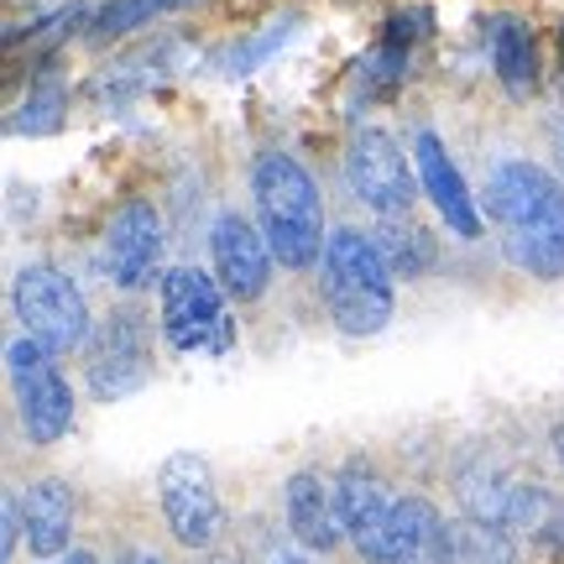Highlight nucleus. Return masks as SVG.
Wrapping results in <instances>:
<instances>
[{"instance_id": "obj_1", "label": "nucleus", "mask_w": 564, "mask_h": 564, "mask_svg": "<svg viewBox=\"0 0 564 564\" xmlns=\"http://www.w3.org/2000/svg\"><path fill=\"white\" fill-rule=\"evenodd\" d=\"M486 215L497 220L507 262L539 282L564 278V183L539 162L507 158L486 178Z\"/></svg>"}, {"instance_id": "obj_2", "label": "nucleus", "mask_w": 564, "mask_h": 564, "mask_svg": "<svg viewBox=\"0 0 564 564\" xmlns=\"http://www.w3.org/2000/svg\"><path fill=\"white\" fill-rule=\"evenodd\" d=\"M251 194H257V220H262L272 257L293 272L319 262L329 236H324L319 183L308 178V167L288 152H262L251 167Z\"/></svg>"}, {"instance_id": "obj_3", "label": "nucleus", "mask_w": 564, "mask_h": 564, "mask_svg": "<svg viewBox=\"0 0 564 564\" xmlns=\"http://www.w3.org/2000/svg\"><path fill=\"white\" fill-rule=\"evenodd\" d=\"M324 303L345 335H377L392 319V267L361 230H329L324 246Z\"/></svg>"}, {"instance_id": "obj_4", "label": "nucleus", "mask_w": 564, "mask_h": 564, "mask_svg": "<svg viewBox=\"0 0 564 564\" xmlns=\"http://www.w3.org/2000/svg\"><path fill=\"white\" fill-rule=\"evenodd\" d=\"M11 303H17V319L26 329V340H37L53 356H68V350H79L89 340V303L74 288V278L58 272V267L47 262L21 267Z\"/></svg>"}, {"instance_id": "obj_5", "label": "nucleus", "mask_w": 564, "mask_h": 564, "mask_svg": "<svg viewBox=\"0 0 564 564\" xmlns=\"http://www.w3.org/2000/svg\"><path fill=\"white\" fill-rule=\"evenodd\" d=\"M225 288L199 267H173L162 278V335L183 356H225L236 345V329L225 319Z\"/></svg>"}, {"instance_id": "obj_6", "label": "nucleus", "mask_w": 564, "mask_h": 564, "mask_svg": "<svg viewBox=\"0 0 564 564\" xmlns=\"http://www.w3.org/2000/svg\"><path fill=\"white\" fill-rule=\"evenodd\" d=\"M158 507L167 533L183 549H209L220 539V491H215V470L204 455L178 449L158 465Z\"/></svg>"}, {"instance_id": "obj_7", "label": "nucleus", "mask_w": 564, "mask_h": 564, "mask_svg": "<svg viewBox=\"0 0 564 564\" xmlns=\"http://www.w3.org/2000/svg\"><path fill=\"white\" fill-rule=\"evenodd\" d=\"M6 366H11V382H17V413L21 429L32 444H58L68 429H74V392L63 382L53 350H42L37 340L21 335L11 350H6Z\"/></svg>"}, {"instance_id": "obj_8", "label": "nucleus", "mask_w": 564, "mask_h": 564, "mask_svg": "<svg viewBox=\"0 0 564 564\" xmlns=\"http://www.w3.org/2000/svg\"><path fill=\"white\" fill-rule=\"evenodd\" d=\"M152 377V340H147V319L131 308H116L100 324V335L89 340V361H84V382L100 403L131 398L141 382Z\"/></svg>"}, {"instance_id": "obj_9", "label": "nucleus", "mask_w": 564, "mask_h": 564, "mask_svg": "<svg viewBox=\"0 0 564 564\" xmlns=\"http://www.w3.org/2000/svg\"><path fill=\"white\" fill-rule=\"evenodd\" d=\"M345 178L356 188V199L366 209H377L382 220L392 215H408L413 204V167H408V152L387 131H356L350 147H345Z\"/></svg>"}, {"instance_id": "obj_10", "label": "nucleus", "mask_w": 564, "mask_h": 564, "mask_svg": "<svg viewBox=\"0 0 564 564\" xmlns=\"http://www.w3.org/2000/svg\"><path fill=\"white\" fill-rule=\"evenodd\" d=\"M209 257H215V278H220L225 299L251 303L267 293V282H272V246H267V236L246 215L225 209L220 220L209 225Z\"/></svg>"}, {"instance_id": "obj_11", "label": "nucleus", "mask_w": 564, "mask_h": 564, "mask_svg": "<svg viewBox=\"0 0 564 564\" xmlns=\"http://www.w3.org/2000/svg\"><path fill=\"white\" fill-rule=\"evenodd\" d=\"M105 262H110V282L126 293L152 288V278L162 272V215L152 204H121L116 220L105 230Z\"/></svg>"}, {"instance_id": "obj_12", "label": "nucleus", "mask_w": 564, "mask_h": 564, "mask_svg": "<svg viewBox=\"0 0 564 564\" xmlns=\"http://www.w3.org/2000/svg\"><path fill=\"white\" fill-rule=\"evenodd\" d=\"M335 507H340V528L345 539L356 544L366 564H387V528H392V497H387L382 476L371 465L350 460L335 481Z\"/></svg>"}, {"instance_id": "obj_13", "label": "nucleus", "mask_w": 564, "mask_h": 564, "mask_svg": "<svg viewBox=\"0 0 564 564\" xmlns=\"http://www.w3.org/2000/svg\"><path fill=\"white\" fill-rule=\"evenodd\" d=\"M413 167H419V183H423V194H429V204L440 209L444 230L460 236V241H476V236H481V209L470 199L455 158L444 152L440 131H419V137H413Z\"/></svg>"}, {"instance_id": "obj_14", "label": "nucleus", "mask_w": 564, "mask_h": 564, "mask_svg": "<svg viewBox=\"0 0 564 564\" xmlns=\"http://www.w3.org/2000/svg\"><path fill=\"white\" fill-rule=\"evenodd\" d=\"M282 518H288V533L299 539L308 554H329L340 544V507H335V486L324 481L319 470H299L282 486Z\"/></svg>"}, {"instance_id": "obj_15", "label": "nucleus", "mask_w": 564, "mask_h": 564, "mask_svg": "<svg viewBox=\"0 0 564 564\" xmlns=\"http://www.w3.org/2000/svg\"><path fill=\"white\" fill-rule=\"evenodd\" d=\"M387 564H455V528L423 497H403L387 528Z\"/></svg>"}, {"instance_id": "obj_16", "label": "nucleus", "mask_w": 564, "mask_h": 564, "mask_svg": "<svg viewBox=\"0 0 564 564\" xmlns=\"http://www.w3.org/2000/svg\"><path fill=\"white\" fill-rule=\"evenodd\" d=\"M21 518H26V544H32V554H42V560L68 554V539H74V491H68L58 476L26 486Z\"/></svg>"}, {"instance_id": "obj_17", "label": "nucleus", "mask_w": 564, "mask_h": 564, "mask_svg": "<svg viewBox=\"0 0 564 564\" xmlns=\"http://www.w3.org/2000/svg\"><path fill=\"white\" fill-rule=\"evenodd\" d=\"M491 68L512 100H528L533 84H539V47L518 17H497L491 21Z\"/></svg>"}, {"instance_id": "obj_18", "label": "nucleus", "mask_w": 564, "mask_h": 564, "mask_svg": "<svg viewBox=\"0 0 564 564\" xmlns=\"http://www.w3.org/2000/svg\"><path fill=\"white\" fill-rule=\"evenodd\" d=\"M518 486H523V481L502 476L497 465H470V470H460V502H465V518L507 528V523H512V502H518Z\"/></svg>"}, {"instance_id": "obj_19", "label": "nucleus", "mask_w": 564, "mask_h": 564, "mask_svg": "<svg viewBox=\"0 0 564 564\" xmlns=\"http://www.w3.org/2000/svg\"><path fill=\"white\" fill-rule=\"evenodd\" d=\"M371 241L382 251V262L392 267V278H419V272H429V262H434V236L419 230V225H408L403 215H392V220L377 225Z\"/></svg>"}, {"instance_id": "obj_20", "label": "nucleus", "mask_w": 564, "mask_h": 564, "mask_svg": "<svg viewBox=\"0 0 564 564\" xmlns=\"http://www.w3.org/2000/svg\"><path fill=\"white\" fill-rule=\"evenodd\" d=\"M293 26H299V17H293V11H288V17H278V21H267L262 32H251V37L230 42L225 53H215V63H209V68H215L220 79H246V74H257V68L278 53L282 42L293 37Z\"/></svg>"}, {"instance_id": "obj_21", "label": "nucleus", "mask_w": 564, "mask_h": 564, "mask_svg": "<svg viewBox=\"0 0 564 564\" xmlns=\"http://www.w3.org/2000/svg\"><path fill=\"white\" fill-rule=\"evenodd\" d=\"M455 528V564H518V549H512V533L497 523H476V518H460Z\"/></svg>"}, {"instance_id": "obj_22", "label": "nucleus", "mask_w": 564, "mask_h": 564, "mask_svg": "<svg viewBox=\"0 0 564 564\" xmlns=\"http://www.w3.org/2000/svg\"><path fill=\"white\" fill-rule=\"evenodd\" d=\"M194 0H105L100 11L89 17V32L95 37H121V32H137V26H152L167 11H183Z\"/></svg>"}, {"instance_id": "obj_23", "label": "nucleus", "mask_w": 564, "mask_h": 564, "mask_svg": "<svg viewBox=\"0 0 564 564\" xmlns=\"http://www.w3.org/2000/svg\"><path fill=\"white\" fill-rule=\"evenodd\" d=\"M63 105H68V89H63L58 79H42L37 89L21 100L17 116H11V131H17V137H47V131H58Z\"/></svg>"}, {"instance_id": "obj_24", "label": "nucleus", "mask_w": 564, "mask_h": 564, "mask_svg": "<svg viewBox=\"0 0 564 564\" xmlns=\"http://www.w3.org/2000/svg\"><path fill=\"white\" fill-rule=\"evenodd\" d=\"M21 523H26V518H21V497H6V507H0V560H11Z\"/></svg>"}, {"instance_id": "obj_25", "label": "nucleus", "mask_w": 564, "mask_h": 564, "mask_svg": "<svg viewBox=\"0 0 564 564\" xmlns=\"http://www.w3.org/2000/svg\"><path fill=\"white\" fill-rule=\"evenodd\" d=\"M121 564H162V560H158V554H126Z\"/></svg>"}, {"instance_id": "obj_26", "label": "nucleus", "mask_w": 564, "mask_h": 564, "mask_svg": "<svg viewBox=\"0 0 564 564\" xmlns=\"http://www.w3.org/2000/svg\"><path fill=\"white\" fill-rule=\"evenodd\" d=\"M63 564H100V560H95V554H79V549H74V554H68Z\"/></svg>"}, {"instance_id": "obj_27", "label": "nucleus", "mask_w": 564, "mask_h": 564, "mask_svg": "<svg viewBox=\"0 0 564 564\" xmlns=\"http://www.w3.org/2000/svg\"><path fill=\"white\" fill-rule=\"evenodd\" d=\"M554 158H560V173H564V131L554 137Z\"/></svg>"}, {"instance_id": "obj_28", "label": "nucleus", "mask_w": 564, "mask_h": 564, "mask_svg": "<svg viewBox=\"0 0 564 564\" xmlns=\"http://www.w3.org/2000/svg\"><path fill=\"white\" fill-rule=\"evenodd\" d=\"M272 564H308V560H299V554H278Z\"/></svg>"}, {"instance_id": "obj_29", "label": "nucleus", "mask_w": 564, "mask_h": 564, "mask_svg": "<svg viewBox=\"0 0 564 564\" xmlns=\"http://www.w3.org/2000/svg\"><path fill=\"white\" fill-rule=\"evenodd\" d=\"M554 444H560V460H564V429H560V434H554Z\"/></svg>"}]
</instances>
